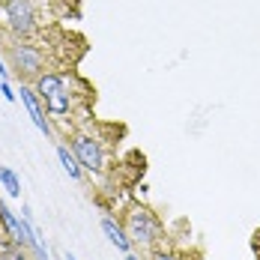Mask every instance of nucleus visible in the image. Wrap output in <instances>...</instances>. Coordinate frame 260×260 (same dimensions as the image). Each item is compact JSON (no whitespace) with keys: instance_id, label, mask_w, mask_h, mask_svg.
Masks as SVG:
<instances>
[{"instance_id":"1","label":"nucleus","mask_w":260,"mask_h":260,"mask_svg":"<svg viewBox=\"0 0 260 260\" xmlns=\"http://www.w3.org/2000/svg\"><path fill=\"white\" fill-rule=\"evenodd\" d=\"M123 231H126L132 245L153 248L161 239V221L156 218V212H150L147 207H132L129 215H126V228Z\"/></svg>"},{"instance_id":"2","label":"nucleus","mask_w":260,"mask_h":260,"mask_svg":"<svg viewBox=\"0 0 260 260\" xmlns=\"http://www.w3.org/2000/svg\"><path fill=\"white\" fill-rule=\"evenodd\" d=\"M36 96L45 102V111L51 117H66L72 111V96H69V84L63 75L45 72L36 78Z\"/></svg>"},{"instance_id":"3","label":"nucleus","mask_w":260,"mask_h":260,"mask_svg":"<svg viewBox=\"0 0 260 260\" xmlns=\"http://www.w3.org/2000/svg\"><path fill=\"white\" fill-rule=\"evenodd\" d=\"M72 153H75L81 168L90 171V174H99V171L105 168L102 147H99V141L90 138V135H75V138H72Z\"/></svg>"},{"instance_id":"4","label":"nucleus","mask_w":260,"mask_h":260,"mask_svg":"<svg viewBox=\"0 0 260 260\" xmlns=\"http://www.w3.org/2000/svg\"><path fill=\"white\" fill-rule=\"evenodd\" d=\"M3 15H6L9 30L18 33V36H27L36 27V12H33L30 0H6L3 3Z\"/></svg>"},{"instance_id":"5","label":"nucleus","mask_w":260,"mask_h":260,"mask_svg":"<svg viewBox=\"0 0 260 260\" xmlns=\"http://www.w3.org/2000/svg\"><path fill=\"white\" fill-rule=\"evenodd\" d=\"M9 57H12L15 69L24 72V75H36L42 69V54H39V48H33V45H12L9 48Z\"/></svg>"},{"instance_id":"6","label":"nucleus","mask_w":260,"mask_h":260,"mask_svg":"<svg viewBox=\"0 0 260 260\" xmlns=\"http://www.w3.org/2000/svg\"><path fill=\"white\" fill-rule=\"evenodd\" d=\"M21 102H24V108H27V114H30V120H33V126L39 132H45V135H51V126H48V120H45V114H42V108H39V96L30 90V87H24L21 84Z\"/></svg>"},{"instance_id":"7","label":"nucleus","mask_w":260,"mask_h":260,"mask_svg":"<svg viewBox=\"0 0 260 260\" xmlns=\"http://www.w3.org/2000/svg\"><path fill=\"white\" fill-rule=\"evenodd\" d=\"M102 231H105V236H108V239H111V242L120 248V251H126V254L132 251L129 236H126V231H123V228H120L114 218H102Z\"/></svg>"},{"instance_id":"8","label":"nucleus","mask_w":260,"mask_h":260,"mask_svg":"<svg viewBox=\"0 0 260 260\" xmlns=\"http://www.w3.org/2000/svg\"><path fill=\"white\" fill-rule=\"evenodd\" d=\"M57 158H60L63 171H66L72 180H81V171H84V168L78 165V158H75V153H72L69 147H63V144H60V147H57Z\"/></svg>"},{"instance_id":"9","label":"nucleus","mask_w":260,"mask_h":260,"mask_svg":"<svg viewBox=\"0 0 260 260\" xmlns=\"http://www.w3.org/2000/svg\"><path fill=\"white\" fill-rule=\"evenodd\" d=\"M0 221L6 224V231L12 234V239H15V242H21V228H24V221H21V218H18L12 209L6 207L3 201H0Z\"/></svg>"},{"instance_id":"10","label":"nucleus","mask_w":260,"mask_h":260,"mask_svg":"<svg viewBox=\"0 0 260 260\" xmlns=\"http://www.w3.org/2000/svg\"><path fill=\"white\" fill-rule=\"evenodd\" d=\"M0 182H3V188H6L12 198H21V180H18L15 171H9L6 165H0Z\"/></svg>"},{"instance_id":"11","label":"nucleus","mask_w":260,"mask_h":260,"mask_svg":"<svg viewBox=\"0 0 260 260\" xmlns=\"http://www.w3.org/2000/svg\"><path fill=\"white\" fill-rule=\"evenodd\" d=\"M0 260H24V251L21 248H9V251H3Z\"/></svg>"},{"instance_id":"12","label":"nucleus","mask_w":260,"mask_h":260,"mask_svg":"<svg viewBox=\"0 0 260 260\" xmlns=\"http://www.w3.org/2000/svg\"><path fill=\"white\" fill-rule=\"evenodd\" d=\"M0 93H3V99H6V102H15V93H12L9 81H0Z\"/></svg>"},{"instance_id":"13","label":"nucleus","mask_w":260,"mask_h":260,"mask_svg":"<svg viewBox=\"0 0 260 260\" xmlns=\"http://www.w3.org/2000/svg\"><path fill=\"white\" fill-rule=\"evenodd\" d=\"M150 260H180L177 254H171V251H153V257Z\"/></svg>"},{"instance_id":"14","label":"nucleus","mask_w":260,"mask_h":260,"mask_svg":"<svg viewBox=\"0 0 260 260\" xmlns=\"http://www.w3.org/2000/svg\"><path fill=\"white\" fill-rule=\"evenodd\" d=\"M9 78V69H6V66H3V60H0V81H6Z\"/></svg>"},{"instance_id":"15","label":"nucleus","mask_w":260,"mask_h":260,"mask_svg":"<svg viewBox=\"0 0 260 260\" xmlns=\"http://www.w3.org/2000/svg\"><path fill=\"white\" fill-rule=\"evenodd\" d=\"M126 260H141V257H135V254H126Z\"/></svg>"},{"instance_id":"16","label":"nucleus","mask_w":260,"mask_h":260,"mask_svg":"<svg viewBox=\"0 0 260 260\" xmlns=\"http://www.w3.org/2000/svg\"><path fill=\"white\" fill-rule=\"evenodd\" d=\"M66 260H75V257H72V254H66Z\"/></svg>"}]
</instances>
